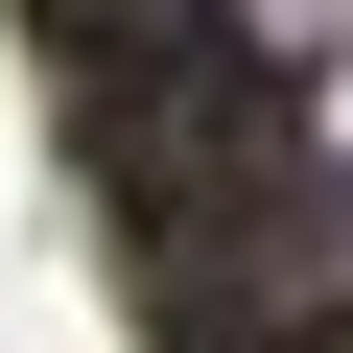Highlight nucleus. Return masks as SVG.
Instances as JSON below:
<instances>
[{"instance_id": "f257e3e1", "label": "nucleus", "mask_w": 353, "mask_h": 353, "mask_svg": "<svg viewBox=\"0 0 353 353\" xmlns=\"http://www.w3.org/2000/svg\"><path fill=\"white\" fill-rule=\"evenodd\" d=\"M94 189L141 212V236H189L212 189H259V141H283V71L259 48H212V24H165V48H94Z\"/></svg>"}, {"instance_id": "f03ea898", "label": "nucleus", "mask_w": 353, "mask_h": 353, "mask_svg": "<svg viewBox=\"0 0 353 353\" xmlns=\"http://www.w3.org/2000/svg\"><path fill=\"white\" fill-rule=\"evenodd\" d=\"M71 24H94V48H165V24H212V0H71Z\"/></svg>"}, {"instance_id": "7ed1b4c3", "label": "nucleus", "mask_w": 353, "mask_h": 353, "mask_svg": "<svg viewBox=\"0 0 353 353\" xmlns=\"http://www.w3.org/2000/svg\"><path fill=\"white\" fill-rule=\"evenodd\" d=\"M259 353H353V283H330V306H306V330H259Z\"/></svg>"}]
</instances>
